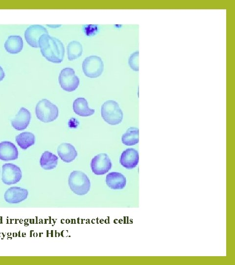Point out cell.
<instances>
[{"mask_svg": "<svg viewBox=\"0 0 235 265\" xmlns=\"http://www.w3.org/2000/svg\"><path fill=\"white\" fill-rule=\"evenodd\" d=\"M4 48L7 52L17 54L23 48V40L19 35H10L5 41Z\"/></svg>", "mask_w": 235, "mask_h": 265, "instance_id": "cell-17", "label": "cell"}, {"mask_svg": "<svg viewBox=\"0 0 235 265\" xmlns=\"http://www.w3.org/2000/svg\"><path fill=\"white\" fill-rule=\"evenodd\" d=\"M18 158V149L14 143L8 141L0 143V160L6 161L15 160Z\"/></svg>", "mask_w": 235, "mask_h": 265, "instance_id": "cell-13", "label": "cell"}, {"mask_svg": "<svg viewBox=\"0 0 235 265\" xmlns=\"http://www.w3.org/2000/svg\"><path fill=\"white\" fill-rule=\"evenodd\" d=\"M121 141L126 146H133L139 142V129L130 127L122 135Z\"/></svg>", "mask_w": 235, "mask_h": 265, "instance_id": "cell-20", "label": "cell"}, {"mask_svg": "<svg viewBox=\"0 0 235 265\" xmlns=\"http://www.w3.org/2000/svg\"><path fill=\"white\" fill-rule=\"evenodd\" d=\"M5 77V73L2 68L0 66V81L2 80Z\"/></svg>", "mask_w": 235, "mask_h": 265, "instance_id": "cell-24", "label": "cell"}, {"mask_svg": "<svg viewBox=\"0 0 235 265\" xmlns=\"http://www.w3.org/2000/svg\"><path fill=\"white\" fill-rule=\"evenodd\" d=\"M69 186L71 191L78 195H84L90 190L91 183L88 176L80 171L70 173L68 180Z\"/></svg>", "mask_w": 235, "mask_h": 265, "instance_id": "cell-2", "label": "cell"}, {"mask_svg": "<svg viewBox=\"0 0 235 265\" xmlns=\"http://www.w3.org/2000/svg\"><path fill=\"white\" fill-rule=\"evenodd\" d=\"M82 67L85 76L90 78H96L102 73L104 64L99 56L91 55L83 60Z\"/></svg>", "mask_w": 235, "mask_h": 265, "instance_id": "cell-5", "label": "cell"}, {"mask_svg": "<svg viewBox=\"0 0 235 265\" xmlns=\"http://www.w3.org/2000/svg\"><path fill=\"white\" fill-rule=\"evenodd\" d=\"M22 172L20 168L13 163H8L2 166V181L7 185L15 184L21 180Z\"/></svg>", "mask_w": 235, "mask_h": 265, "instance_id": "cell-7", "label": "cell"}, {"mask_svg": "<svg viewBox=\"0 0 235 265\" xmlns=\"http://www.w3.org/2000/svg\"><path fill=\"white\" fill-rule=\"evenodd\" d=\"M31 113L25 108L21 107L15 117L11 120L12 126L18 131H23L29 124Z\"/></svg>", "mask_w": 235, "mask_h": 265, "instance_id": "cell-11", "label": "cell"}, {"mask_svg": "<svg viewBox=\"0 0 235 265\" xmlns=\"http://www.w3.org/2000/svg\"><path fill=\"white\" fill-rule=\"evenodd\" d=\"M35 113L37 118L45 123L53 121L58 116L57 106L46 99H43L37 104Z\"/></svg>", "mask_w": 235, "mask_h": 265, "instance_id": "cell-4", "label": "cell"}, {"mask_svg": "<svg viewBox=\"0 0 235 265\" xmlns=\"http://www.w3.org/2000/svg\"><path fill=\"white\" fill-rule=\"evenodd\" d=\"M17 144L24 150H26L35 143V138L33 133L24 132L17 135L15 137Z\"/></svg>", "mask_w": 235, "mask_h": 265, "instance_id": "cell-19", "label": "cell"}, {"mask_svg": "<svg viewBox=\"0 0 235 265\" xmlns=\"http://www.w3.org/2000/svg\"><path fill=\"white\" fill-rule=\"evenodd\" d=\"M58 158L52 153L46 151L42 155L40 164L45 170H51L55 168L57 165Z\"/></svg>", "mask_w": 235, "mask_h": 265, "instance_id": "cell-18", "label": "cell"}, {"mask_svg": "<svg viewBox=\"0 0 235 265\" xmlns=\"http://www.w3.org/2000/svg\"><path fill=\"white\" fill-rule=\"evenodd\" d=\"M67 54L69 60L72 61L80 57L83 52L81 44L77 41L70 42L67 47Z\"/></svg>", "mask_w": 235, "mask_h": 265, "instance_id": "cell-21", "label": "cell"}, {"mask_svg": "<svg viewBox=\"0 0 235 265\" xmlns=\"http://www.w3.org/2000/svg\"><path fill=\"white\" fill-rule=\"evenodd\" d=\"M39 47L42 55L48 61L55 63L63 61L65 49L63 43L58 38L44 34L39 40Z\"/></svg>", "mask_w": 235, "mask_h": 265, "instance_id": "cell-1", "label": "cell"}, {"mask_svg": "<svg viewBox=\"0 0 235 265\" xmlns=\"http://www.w3.org/2000/svg\"><path fill=\"white\" fill-rule=\"evenodd\" d=\"M84 30L87 35H92L97 30V26L94 25H87L85 27Z\"/></svg>", "mask_w": 235, "mask_h": 265, "instance_id": "cell-23", "label": "cell"}, {"mask_svg": "<svg viewBox=\"0 0 235 265\" xmlns=\"http://www.w3.org/2000/svg\"><path fill=\"white\" fill-rule=\"evenodd\" d=\"M139 52L137 51L131 54L129 58L128 64L130 68L135 71H139Z\"/></svg>", "mask_w": 235, "mask_h": 265, "instance_id": "cell-22", "label": "cell"}, {"mask_svg": "<svg viewBox=\"0 0 235 265\" xmlns=\"http://www.w3.org/2000/svg\"><path fill=\"white\" fill-rule=\"evenodd\" d=\"M107 185L113 189H121L126 186L125 177L120 173L112 172L108 173L106 177Z\"/></svg>", "mask_w": 235, "mask_h": 265, "instance_id": "cell-14", "label": "cell"}, {"mask_svg": "<svg viewBox=\"0 0 235 265\" xmlns=\"http://www.w3.org/2000/svg\"><path fill=\"white\" fill-rule=\"evenodd\" d=\"M26 189L18 186H12L6 190L4 195L5 201L9 204H18L28 197Z\"/></svg>", "mask_w": 235, "mask_h": 265, "instance_id": "cell-10", "label": "cell"}, {"mask_svg": "<svg viewBox=\"0 0 235 265\" xmlns=\"http://www.w3.org/2000/svg\"><path fill=\"white\" fill-rule=\"evenodd\" d=\"M57 153L61 159L65 162L72 161L77 156L74 147L68 143H63L59 145Z\"/></svg>", "mask_w": 235, "mask_h": 265, "instance_id": "cell-15", "label": "cell"}, {"mask_svg": "<svg viewBox=\"0 0 235 265\" xmlns=\"http://www.w3.org/2000/svg\"><path fill=\"white\" fill-rule=\"evenodd\" d=\"M139 160L138 152L133 148H127L122 153L119 159L121 165L126 169L136 167Z\"/></svg>", "mask_w": 235, "mask_h": 265, "instance_id": "cell-12", "label": "cell"}, {"mask_svg": "<svg viewBox=\"0 0 235 265\" xmlns=\"http://www.w3.org/2000/svg\"><path fill=\"white\" fill-rule=\"evenodd\" d=\"M58 80L61 87L68 92H72L76 89L80 82L79 79L75 75L74 70L69 67L61 71Z\"/></svg>", "mask_w": 235, "mask_h": 265, "instance_id": "cell-6", "label": "cell"}, {"mask_svg": "<svg viewBox=\"0 0 235 265\" xmlns=\"http://www.w3.org/2000/svg\"><path fill=\"white\" fill-rule=\"evenodd\" d=\"M72 107L73 111L80 116H89L94 113V109L89 107L87 101L83 97L76 99L73 102Z\"/></svg>", "mask_w": 235, "mask_h": 265, "instance_id": "cell-16", "label": "cell"}, {"mask_svg": "<svg viewBox=\"0 0 235 265\" xmlns=\"http://www.w3.org/2000/svg\"><path fill=\"white\" fill-rule=\"evenodd\" d=\"M91 167L94 174L102 175L111 169L112 162L106 154L100 153L92 159L91 162Z\"/></svg>", "mask_w": 235, "mask_h": 265, "instance_id": "cell-8", "label": "cell"}, {"mask_svg": "<svg viewBox=\"0 0 235 265\" xmlns=\"http://www.w3.org/2000/svg\"><path fill=\"white\" fill-rule=\"evenodd\" d=\"M101 114L103 119L108 124L116 125L121 122L123 112L118 103L113 100L106 101L101 106Z\"/></svg>", "mask_w": 235, "mask_h": 265, "instance_id": "cell-3", "label": "cell"}, {"mask_svg": "<svg viewBox=\"0 0 235 265\" xmlns=\"http://www.w3.org/2000/svg\"><path fill=\"white\" fill-rule=\"evenodd\" d=\"M44 34H48L46 27L39 25H33L26 29L24 36L26 42L29 46L37 48H39V40Z\"/></svg>", "mask_w": 235, "mask_h": 265, "instance_id": "cell-9", "label": "cell"}]
</instances>
